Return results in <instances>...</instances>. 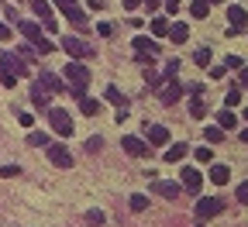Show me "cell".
I'll return each instance as SVG.
<instances>
[{
	"label": "cell",
	"mask_w": 248,
	"mask_h": 227,
	"mask_svg": "<svg viewBox=\"0 0 248 227\" xmlns=\"http://www.w3.org/2000/svg\"><path fill=\"white\" fill-rule=\"evenodd\" d=\"M24 73H28V66H24L21 55H14V52H4V55H0V86L11 90Z\"/></svg>",
	"instance_id": "1"
},
{
	"label": "cell",
	"mask_w": 248,
	"mask_h": 227,
	"mask_svg": "<svg viewBox=\"0 0 248 227\" xmlns=\"http://www.w3.org/2000/svg\"><path fill=\"white\" fill-rule=\"evenodd\" d=\"M17 28H21V35L28 38V45L35 48L38 55H48V52H55V45H52V42L42 35V28H38L35 21H17Z\"/></svg>",
	"instance_id": "2"
},
{
	"label": "cell",
	"mask_w": 248,
	"mask_h": 227,
	"mask_svg": "<svg viewBox=\"0 0 248 227\" xmlns=\"http://www.w3.org/2000/svg\"><path fill=\"white\" fill-rule=\"evenodd\" d=\"M66 79H69V93L76 96V100H83V93H86V83H90V69L83 66V62L69 59V66H66Z\"/></svg>",
	"instance_id": "3"
},
{
	"label": "cell",
	"mask_w": 248,
	"mask_h": 227,
	"mask_svg": "<svg viewBox=\"0 0 248 227\" xmlns=\"http://www.w3.org/2000/svg\"><path fill=\"white\" fill-rule=\"evenodd\" d=\"M48 124H52V131L59 138L73 135V117H69V110H62V107H48Z\"/></svg>",
	"instance_id": "4"
},
{
	"label": "cell",
	"mask_w": 248,
	"mask_h": 227,
	"mask_svg": "<svg viewBox=\"0 0 248 227\" xmlns=\"http://www.w3.org/2000/svg\"><path fill=\"white\" fill-rule=\"evenodd\" d=\"M62 52H69V59H76V62H83V59H93L97 52H93L83 38H76V35H66L62 38Z\"/></svg>",
	"instance_id": "5"
},
{
	"label": "cell",
	"mask_w": 248,
	"mask_h": 227,
	"mask_svg": "<svg viewBox=\"0 0 248 227\" xmlns=\"http://www.w3.org/2000/svg\"><path fill=\"white\" fill-rule=\"evenodd\" d=\"M55 7H59L62 14H66V17H69L76 28H83V31L90 28V24H86V14L79 11V4H76V0H55Z\"/></svg>",
	"instance_id": "6"
},
{
	"label": "cell",
	"mask_w": 248,
	"mask_h": 227,
	"mask_svg": "<svg viewBox=\"0 0 248 227\" xmlns=\"http://www.w3.org/2000/svg\"><path fill=\"white\" fill-rule=\"evenodd\" d=\"M228 21H231V28H228L231 38L248 31V14H245V7H228Z\"/></svg>",
	"instance_id": "7"
},
{
	"label": "cell",
	"mask_w": 248,
	"mask_h": 227,
	"mask_svg": "<svg viewBox=\"0 0 248 227\" xmlns=\"http://www.w3.org/2000/svg\"><path fill=\"white\" fill-rule=\"evenodd\" d=\"M121 145H124V151L135 155V158H148V155H152V145H148V141H141V138H135V135H124V138H121Z\"/></svg>",
	"instance_id": "8"
},
{
	"label": "cell",
	"mask_w": 248,
	"mask_h": 227,
	"mask_svg": "<svg viewBox=\"0 0 248 227\" xmlns=\"http://www.w3.org/2000/svg\"><path fill=\"white\" fill-rule=\"evenodd\" d=\"M45 148H48V162H52V166H59V169H69V166H73V155H69L66 145H52V141H48Z\"/></svg>",
	"instance_id": "9"
},
{
	"label": "cell",
	"mask_w": 248,
	"mask_h": 227,
	"mask_svg": "<svg viewBox=\"0 0 248 227\" xmlns=\"http://www.w3.org/2000/svg\"><path fill=\"white\" fill-rule=\"evenodd\" d=\"M31 11L42 17L45 31H55V28H59V24H55V17H52V4H48V0H31Z\"/></svg>",
	"instance_id": "10"
},
{
	"label": "cell",
	"mask_w": 248,
	"mask_h": 227,
	"mask_svg": "<svg viewBox=\"0 0 248 227\" xmlns=\"http://www.w3.org/2000/svg\"><path fill=\"white\" fill-rule=\"evenodd\" d=\"M145 141L155 145V148L169 145V127H162V124H148V127H145Z\"/></svg>",
	"instance_id": "11"
},
{
	"label": "cell",
	"mask_w": 248,
	"mask_h": 227,
	"mask_svg": "<svg viewBox=\"0 0 248 227\" xmlns=\"http://www.w3.org/2000/svg\"><path fill=\"white\" fill-rule=\"evenodd\" d=\"M183 93H186V86H183L179 79H169V83H166V86L159 90V100H162V104L169 107V104H176V100H179Z\"/></svg>",
	"instance_id": "12"
},
{
	"label": "cell",
	"mask_w": 248,
	"mask_h": 227,
	"mask_svg": "<svg viewBox=\"0 0 248 227\" xmlns=\"http://www.w3.org/2000/svg\"><path fill=\"white\" fill-rule=\"evenodd\" d=\"M179 182H183V189H186V193H197V189L203 186V176H200L197 169H190V166H186V169L179 172Z\"/></svg>",
	"instance_id": "13"
},
{
	"label": "cell",
	"mask_w": 248,
	"mask_h": 227,
	"mask_svg": "<svg viewBox=\"0 0 248 227\" xmlns=\"http://www.w3.org/2000/svg\"><path fill=\"white\" fill-rule=\"evenodd\" d=\"M221 210H224V200H214V197L197 200V217H217Z\"/></svg>",
	"instance_id": "14"
},
{
	"label": "cell",
	"mask_w": 248,
	"mask_h": 227,
	"mask_svg": "<svg viewBox=\"0 0 248 227\" xmlns=\"http://www.w3.org/2000/svg\"><path fill=\"white\" fill-rule=\"evenodd\" d=\"M131 48H135V52H141V55H159V42L148 38V35H138V38L131 42Z\"/></svg>",
	"instance_id": "15"
},
{
	"label": "cell",
	"mask_w": 248,
	"mask_h": 227,
	"mask_svg": "<svg viewBox=\"0 0 248 227\" xmlns=\"http://www.w3.org/2000/svg\"><path fill=\"white\" fill-rule=\"evenodd\" d=\"M42 90H48V93H62L66 86H62V79L55 76V73H42V83H38Z\"/></svg>",
	"instance_id": "16"
},
{
	"label": "cell",
	"mask_w": 248,
	"mask_h": 227,
	"mask_svg": "<svg viewBox=\"0 0 248 227\" xmlns=\"http://www.w3.org/2000/svg\"><path fill=\"white\" fill-rule=\"evenodd\" d=\"M104 96H107V100H110L114 107H121V110H128V96H124V93H121L117 86H107V90H104Z\"/></svg>",
	"instance_id": "17"
},
{
	"label": "cell",
	"mask_w": 248,
	"mask_h": 227,
	"mask_svg": "<svg viewBox=\"0 0 248 227\" xmlns=\"http://www.w3.org/2000/svg\"><path fill=\"white\" fill-rule=\"evenodd\" d=\"M155 193H159V197H166V200H176L179 197V182H155Z\"/></svg>",
	"instance_id": "18"
},
{
	"label": "cell",
	"mask_w": 248,
	"mask_h": 227,
	"mask_svg": "<svg viewBox=\"0 0 248 227\" xmlns=\"http://www.w3.org/2000/svg\"><path fill=\"white\" fill-rule=\"evenodd\" d=\"M228 179H231V169L228 166H210V182L214 186H224Z\"/></svg>",
	"instance_id": "19"
},
{
	"label": "cell",
	"mask_w": 248,
	"mask_h": 227,
	"mask_svg": "<svg viewBox=\"0 0 248 227\" xmlns=\"http://www.w3.org/2000/svg\"><path fill=\"white\" fill-rule=\"evenodd\" d=\"M31 100H35V107H48L52 93H48V90H42V86L35 83V86H31Z\"/></svg>",
	"instance_id": "20"
},
{
	"label": "cell",
	"mask_w": 248,
	"mask_h": 227,
	"mask_svg": "<svg viewBox=\"0 0 248 227\" xmlns=\"http://www.w3.org/2000/svg\"><path fill=\"white\" fill-rule=\"evenodd\" d=\"M169 38H172L176 45H183L186 38H190V28H186V24H169Z\"/></svg>",
	"instance_id": "21"
},
{
	"label": "cell",
	"mask_w": 248,
	"mask_h": 227,
	"mask_svg": "<svg viewBox=\"0 0 248 227\" xmlns=\"http://www.w3.org/2000/svg\"><path fill=\"white\" fill-rule=\"evenodd\" d=\"M190 117H197V121L207 117V104L200 100V93H193V100H190Z\"/></svg>",
	"instance_id": "22"
},
{
	"label": "cell",
	"mask_w": 248,
	"mask_h": 227,
	"mask_svg": "<svg viewBox=\"0 0 248 227\" xmlns=\"http://www.w3.org/2000/svg\"><path fill=\"white\" fill-rule=\"evenodd\" d=\"M169 35V21L166 17H152V38H162Z\"/></svg>",
	"instance_id": "23"
},
{
	"label": "cell",
	"mask_w": 248,
	"mask_h": 227,
	"mask_svg": "<svg viewBox=\"0 0 248 227\" xmlns=\"http://www.w3.org/2000/svg\"><path fill=\"white\" fill-rule=\"evenodd\" d=\"M186 151H190V148L179 141V145H172V148L166 151V162H183V158H186Z\"/></svg>",
	"instance_id": "24"
},
{
	"label": "cell",
	"mask_w": 248,
	"mask_h": 227,
	"mask_svg": "<svg viewBox=\"0 0 248 227\" xmlns=\"http://www.w3.org/2000/svg\"><path fill=\"white\" fill-rule=\"evenodd\" d=\"M217 127H221V131H231V127H234V110H221V114H217Z\"/></svg>",
	"instance_id": "25"
},
{
	"label": "cell",
	"mask_w": 248,
	"mask_h": 227,
	"mask_svg": "<svg viewBox=\"0 0 248 227\" xmlns=\"http://www.w3.org/2000/svg\"><path fill=\"white\" fill-rule=\"evenodd\" d=\"M79 110H83L86 117H93V114H100V100H90V96H83V100H79Z\"/></svg>",
	"instance_id": "26"
},
{
	"label": "cell",
	"mask_w": 248,
	"mask_h": 227,
	"mask_svg": "<svg viewBox=\"0 0 248 227\" xmlns=\"http://www.w3.org/2000/svg\"><path fill=\"white\" fill-rule=\"evenodd\" d=\"M203 138H207L210 145H217V141H224V131H221V127L214 124V127H207V131H203Z\"/></svg>",
	"instance_id": "27"
},
{
	"label": "cell",
	"mask_w": 248,
	"mask_h": 227,
	"mask_svg": "<svg viewBox=\"0 0 248 227\" xmlns=\"http://www.w3.org/2000/svg\"><path fill=\"white\" fill-rule=\"evenodd\" d=\"M131 210H135V213L148 210V197H141V193H135V197H131Z\"/></svg>",
	"instance_id": "28"
},
{
	"label": "cell",
	"mask_w": 248,
	"mask_h": 227,
	"mask_svg": "<svg viewBox=\"0 0 248 227\" xmlns=\"http://www.w3.org/2000/svg\"><path fill=\"white\" fill-rule=\"evenodd\" d=\"M176 73H179V59H169V62H166V73H162V76H166V79H176Z\"/></svg>",
	"instance_id": "29"
},
{
	"label": "cell",
	"mask_w": 248,
	"mask_h": 227,
	"mask_svg": "<svg viewBox=\"0 0 248 227\" xmlns=\"http://www.w3.org/2000/svg\"><path fill=\"white\" fill-rule=\"evenodd\" d=\"M207 11H210L207 0H193V17H207Z\"/></svg>",
	"instance_id": "30"
},
{
	"label": "cell",
	"mask_w": 248,
	"mask_h": 227,
	"mask_svg": "<svg viewBox=\"0 0 248 227\" xmlns=\"http://www.w3.org/2000/svg\"><path fill=\"white\" fill-rule=\"evenodd\" d=\"M210 55H214L210 48H200V52H197L193 59H197V66H210Z\"/></svg>",
	"instance_id": "31"
},
{
	"label": "cell",
	"mask_w": 248,
	"mask_h": 227,
	"mask_svg": "<svg viewBox=\"0 0 248 227\" xmlns=\"http://www.w3.org/2000/svg\"><path fill=\"white\" fill-rule=\"evenodd\" d=\"M21 172V166H0V179H14Z\"/></svg>",
	"instance_id": "32"
},
{
	"label": "cell",
	"mask_w": 248,
	"mask_h": 227,
	"mask_svg": "<svg viewBox=\"0 0 248 227\" xmlns=\"http://www.w3.org/2000/svg\"><path fill=\"white\" fill-rule=\"evenodd\" d=\"M28 145H35V148H45V145H48V135H28Z\"/></svg>",
	"instance_id": "33"
},
{
	"label": "cell",
	"mask_w": 248,
	"mask_h": 227,
	"mask_svg": "<svg viewBox=\"0 0 248 227\" xmlns=\"http://www.w3.org/2000/svg\"><path fill=\"white\" fill-rule=\"evenodd\" d=\"M224 104H228V107H238V104H241V90H231V93L224 96Z\"/></svg>",
	"instance_id": "34"
},
{
	"label": "cell",
	"mask_w": 248,
	"mask_h": 227,
	"mask_svg": "<svg viewBox=\"0 0 248 227\" xmlns=\"http://www.w3.org/2000/svg\"><path fill=\"white\" fill-rule=\"evenodd\" d=\"M14 55H21V59H31V55H38L31 45H21V48H14Z\"/></svg>",
	"instance_id": "35"
},
{
	"label": "cell",
	"mask_w": 248,
	"mask_h": 227,
	"mask_svg": "<svg viewBox=\"0 0 248 227\" xmlns=\"http://www.w3.org/2000/svg\"><path fill=\"white\" fill-rule=\"evenodd\" d=\"M17 124H21V127H31V124H35V117H31L28 110H21V114H17Z\"/></svg>",
	"instance_id": "36"
},
{
	"label": "cell",
	"mask_w": 248,
	"mask_h": 227,
	"mask_svg": "<svg viewBox=\"0 0 248 227\" xmlns=\"http://www.w3.org/2000/svg\"><path fill=\"white\" fill-rule=\"evenodd\" d=\"M197 162H214V155H210V148H197Z\"/></svg>",
	"instance_id": "37"
},
{
	"label": "cell",
	"mask_w": 248,
	"mask_h": 227,
	"mask_svg": "<svg viewBox=\"0 0 248 227\" xmlns=\"http://www.w3.org/2000/svg\"><path fill=\"white\" fill-rule=\"evenodd\" d=\"M86 220H90V224H104V213H100V210H90Z\"/></svg>",
	"instance_id": "38"
},
{
	"label": "cell",
	"mask_w": 248,
	"mask_h": 227,
	"mask_svg": "<svg viewBox=\"0 0 248 227\" xmlns=\"http://www.w3.org/2000/svg\"><path fill=\"white\" fill-rule=\"evenodd\" d=\"M238 203H248V182L238 186Z\"/></svg>",
	"instance_id": "39"
},
{
	"label": "cell",
	"mask_w": 248,
	"mask_h": 227,
	"mask_svg": "<svg viewBox=\"0 0 248 227\" xmlns=\"http://www.w3.org/2000/svg\"><path fill=\"white\" fill-rule=\"evenodd\" d=\"M97 31H100L104 38H110V35H114V24H97Z\"/></svg>",
	"instance_id": "40"
},
{
	"label": "cell",
	"mask_w": 248,
	"mask_h": 227,
	"mask_svg": "<svg viewBox=\"0 0 248 227\" xmlns=\"http://www.w3.org/2000/svg\"><path fill=\"white\" fill-rule=\"evenodd\" d=\"M86 148H90V151H100V148H104V141H100V138H90V141H86Z\"/></svg>",
	"instance_id": "41"
},
{
	"label": "cell",
	"mask_w": 248,
	"mask_h": 227,
	"mask_svg": "<svg viewBox=\"0 0 248 227\" xmlns=\"http://www.w3.org/2000/svg\"><path fill=\"white\" fill-rule=\"evenodd\" d=\"M162 4H166V11H169V14H176V11H179V0H162Z\"/></svg>",
	"instance_id": "42"
},
{
	"label": "cell",
	"mask_w": 248,
	"mask_h": 227,
	"mask_svg": "<svg viewBox=\"0 0 248 227\" xmlns=\"http://www.w3.org/2000/svg\"><path fill=\"white\" fill-rule=\"evenodd\" d=\"M7 38H11V28H7L4 21H0V42H7Z\"/></svg>",
	"instance_id": "43"
},
{
	"label": "cell",
	"mask_w": 248,
	"mask_h": 227,
	"mask_svg": "<svg viewBox=\"0 0 248 227\" xmlns=\"http://www.w3.org/2000/svg\"><path fill=\"white\" fill-rule=\"evenodd\" d=\"M138 4H141V0H124V11H135Z\"/></svg>",
	"instance_id": "44"
},
{
	"label": "cell",
	"mask_w": 248,
	"mask_h": 227,
	"mask_svg": "<svg viewBox=\"0 0 248 227\" xmlns=\"http://www.w3.org/2000/svg\"><path fill=\"white\" fill-rule=\"evenodd\" d=\"M141 4H145L148 11H155V7H159V4H162V0H141Z\"/></svg>",
	"instance_id": "45"
},
{
	"label": "cell",
	"mask_w": 248,
	"mask_h": 227,
	"mask_svg": "<svg viewBox=\"0 0 248 227\" xmlns=\"http://www.w3.org/2000/svg\"><path fill=\"white\" fill-rule=\"evenodd\" d=\"M241 86H248V69H241Z\"/></svg>",
	"instance_id": "46"
},
{
	"label": "cell",
	"mask_w": 248,
	"mask_h": 227,
	"mask_svg": "<svg viewBox=\"0 0 248 227\" xmlns=\"http://www.w3.org/2000/svg\"><path fill=\"white\" fill-rule=\"evenodd\" d=\"M238 138H241V141H245V145H248V127H245V131H241V135H238Z\"/></svg>",
	"instance_id": "47"
},
{
	"label": "cell",
	"mask_w": 248,
	"mask_h": 227,
	"mask_svg": "<svg viewBox=\"0 0 248 227\" xmlns=\"http://www.w3.org/2000/svg\"><path fill=\"white\" fill-rule=\"evenodd\" d=\"M207 4H221V0H207Z\"/></svg>",
	"instance_id": "48"
},
{
	"label": "cell",
	"mask_w": 248,
	"mask_h": 227,
	"mask_svg": "<svg viewBox=\"0 0 248 227\" xmlns=\"http://www.w3.org/2000/svg\"><path fill=\"white\" fill-rule=\"evenodd\" d=\"M245 121H248V110H245Z\"/></svg>",
	"instance_id": "49"
}]
</instances>
